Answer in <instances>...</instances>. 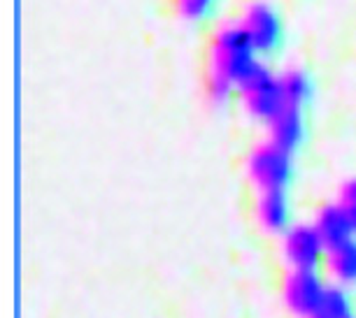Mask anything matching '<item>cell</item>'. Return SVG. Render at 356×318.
<instances>
[{
  "mask_svg": "<svg viewBox=\"0 0 356 318\" xmlns=\"http://www.w3.org/2000/svg\"><path fill=\"white\" fill-rule=\"evenodd\" d=\"M257 47L247 37V33L238 26H224L214 33L210 47V70L217 77L231 82L235 89H240L247 77L257 70Z\"/></svg>",
  "mask_w": 356,
  "mask_h": 318,
  "instance_id": "cell-1",
  "label": "cell"
},
{
  "mask_svg": "<svg viewBox=\"0 0 356 318\" xmlns=\"http://www.w3.org/2000/svg\"><path fill=\"white\" fill-rule=\"evenodd\" d=\"M247 174L259 193L286 191L293 181V153L268 140L252 149L247 158Z\"/></svg>",
  "mask_w": 356,
  "mask_h": 318,
  "instance_id": "cell-2",
  "label": "cell"
},
{
  "mask_svg": "<svg viewBox=\"0 0 356 318\" xmlns=\"http://www.w3.org/2000/svg\"><path fill=\"white\" fill-rule=\"evenodd\" d=\"M238 91H240V98H243L247 114H250L252 119L266 121V124L286 105L280 77H275L264 65H259Z\"/></svg>",
  "mask_w": 356,
  "mask_h": 318,
  "instance_id": "cell-3",
  "label": "cell"
},
{
  "mask_svg": "<svg viewBox=\"0 0 356 318\" xmlns=\"http://www.w3.org/2000/svg\"><path fill=\"white\" fill-rule=\"evenodd\" d=\"M328 283L319 269H291L282 286L284 307L293 318H314Z\"/></svg>",
  "mask_w": 356,
  "mask_h": 318,
  "instance_id": "cell-4",
  "label": "cell"
},
{
  "mask_svg": "<svg viewBox=\"0 0 356 318\" xmlns=\"http://www.w3.org/2000/svg\"><path fill=\"white\" fill-rule=\"evenodd\" d=\"M282 251L291 269H319L326 260V242L314 223H298L284 233Z\"/></svg>",
  "mask_w": 356,
  "mask_h": 318,
  "instance_id": "cell-5",
  "label": "cell"
},
{
  "mask_svg": "<svg viewBox=\"0 0 356 318\" xmlns=\"http://www.w3.org/2000/svg\"><path fill=\"white\" fill-rule=\"evenodd\" d=\"M240 28L247 33L259 53H270L282 42L280 15L268 3H250L240 17Z\"/></svg>",
  "mask_w": 356,
  "mask_h": 318,
  "instance_id": "cell-6",
  "label": "cell"
},
{
  "mask_svg": "<svg viewBox=\"0 0 356 318\" xmlns=\"http://www.w3.org/2000/svg\"><path fill=\"white\" fill-rule=\"evenodd\" d=\"M268 133H270V142H275V144L282 149H286V151L296 153L303 147L305 133H307L303 107L286 103L270 121H268Z\"/></svg>",
  "mask_w": 356,
  "mask_h": 318,
  "instance_id": "cell-7",
  "label": "cell"
},
{
  "mask_svg": "<svg viewBox=\"0 0 356 318\" xmlns=\"http://www.w3.org/2000/svg\"><path fill=\"white\" fill-rule=\"evenodd\" d=\"M259 226L266 233H286L291 228V202L286 191H261L254 202Z\"/></svg>",
  "mask_w": 356,
  "mask_h": 318,
  "instance_id": "cell-8",
  "label": "cell"
},
{
  "mask_svg": "<svg viewBox=\"0 0 356 318\" xmlns=\"http://www.w3.org/2000/svg\"><path fill=\"white\" fill-rule=\"evenodd\" d=\"M324 267L333 276L335 283L354 288L356 286V237H349V240L340 242V244L328 246Z\"/></svg>",
  "mask_w": 356,
  "mask_h": 318,
  "instance_id": "cell-9",
  "label": "cell"
},
{
  "mask_svg": "<svg viewBox=\"0 0 356 318\" xmlns=\"http://www.w3.org/2000/svg\"><path fill=\"white\" fill-rule=\"evenodd\" d=\"M314 228L324 237L326 246L340 244V242H345L349 237L356 235L352 221H349V216L345 214V209L340 207V202H331V205L321 207L317 216H314Z\"/></svg>",
  "mask_w": 356,
  "mask_h": 318,
  "instance_id": "cell-10",
  "label": "cell"
},
{
  "mask_svg": "<svg viewBox=\"0 0 356 318\" xmlns=\"http://www.w3.org/2000/svg\"><path fill=\"white\" fill-rule=\"evenodd\" d=\"M354 316V297L352 290L340 283L326 288V295L321 300L319 311L314 314V318H352Z\"/></svg>",
  "mask_w": 356,
  "mask_h": 318,
  "instance_id": "cell-11",
  "label": "cell"
},
{
  "mask_svg": "<svg viewBox=\"0 0 356 318\" xmlns=\"http://www.w3.org/2000/svg\"><path fill=\"white\" fill-rule=\"evenodd\" d=\"M280 82H282V89H284V98L289 105L305 107L314 96V84H312L310 74H305L300 70H291V72L282 74Z\"/></svg>",
  "mask_w": 356,
  "mask_h": 318,
  "instance_id": "cell-12",
  "label": "cell"
},
{
  "mask_svg": "<svg viewBox=\"0 0 356 318\" xmlns=\"http://www.w3.org/2000/svg\"><path fill=\"white\" fill-rule=\"evenodd\" d=\"M175 8H177L179 17L186 19V22L200 24L214 15L217 0H175Z\"/></svg>",
  "mask_w": 356,
  "mask_h": 318,
  "instance_id": "cell-13",
  "label": "cell"
},
{
  "mask_svg": "<svg viewBox=\"0 0 356 318\" xmlns=\"http://www.w3.org/2000/svg\"><path fill=\"white\" fill-rule=\"evenodd\" d=\"M238 91L231 82H226V79L217 77V74L207 72V79H205V93L207 98L212 100L214 105H226L228 100L233 98V93Z\"/></svg>",
  "mask_w": 356,
  "mask_h": 318,
  "instance_id": "cell-14",
  "label": "cell"
},
{
  "mask_svg": "<svg viewBox=\"0 0 356 318\" xmlns=\"http://www.w3.org/2000/svg\"><path fill=\"white\" fill-rule=\"evenodd\" d=\"M340 207L345 209V214L349 216L352 226L356 230V179H349L340 191Z\"/></svg>",
  "mask_w": 356,
  "mask_h": 318,
  "instance_id": "cell-15",
  "label": "cell"
},
{
  "mask_svg": "<svg viewBox=\"0 0 356 318\" xmlns=\"http://www.w3.org/2000/svg\"><path fill=\"white\" fill-rule=\"evenodd\" d=\"M352 318H356V316H352Z\"/></svg>",
  "mask_w": 356,
  "mask_h": 318,
  "instance_id": "cell-16",
  "label": "cell"
}]
</instances>
